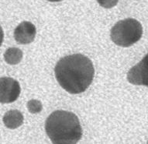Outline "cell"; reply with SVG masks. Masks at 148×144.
<instances>
[{
    "instance_id": "obj_1",
    "label": "cell",
    "mask_w": 148,
    "mask_h": 144,
    "mask_svg": "<svg viewBox=\"0 0 148 144\" xmlns=\"http://www.w3.org/2000/svg\"><path fill=\"white\" fill-rule=\"evenodd\" d=\"M54 72L59 84L68 93L73 94L86 91L95 74L92 61L81 54H74L60 59L56 64Z\"/></svg>"
},
{
    "instance_id": "obj_2",
    "label": "cell",
    "mask_w": 148,
    "mask_h": 144,
    "mask_svg": "<svg viewBox=\"0 0 148 144\" xmlns=\"http://www.w3.org/2000/svg\"><path fill=\"white\" fill-rule=\"evenodd\" d=\"M45 129L54 144L77 143L82 136L78 118L67 111H55L47 118Z\"/></svg>"
},
{
    "instance_id": "obj_3",
    "label": "cell",
    "mask_w": 148,
    "mask_h": 144,
    "mask_svg": "<svg viewBox=\"0 0 148 144\" xmlns=\"http://www.w3.org/2000/svg\"><path fill=\"white\" fill-rule=\"evenodd\" d=\"M143 27L140 23L133 18L120 20L111 30V39L116 45L130 47L140 39Z\"/></svg>"
},
{
    "instance_id": "obj_4",
    "label": "cell",
    "mask_w": 148,
    "mask_h": 144,
    "mask_svg": "<svg viewBox=\"0 0 148 144\" xmlns=\"http://www.w3.org/2000/svg\"><path fill=\"white\" fill-rule=\"evenodd\" d=\"M21 88L19 82L10 77L0 78V103L14 102L19 98Z\"/></svg>"
},
{
    "instance_id": "obj_5",
    "label": "cell",
    "mask_w": 148,
    "mask_h": 144,
    "mask_svg": "<svg viewBox=\"0 0 148 144\" xmlns=\"http://www.w3.org/2000/svg\"><path fill=\"white\" fill-rule=\"evenodd\" d=\"M127 80L134 85L148 87V53L127 73Z\"/></svg>"
},
{
    "instance_id": "obj_6",
    "label": "cell",
    "mask_w": 148,
    "mask_h": 144,
    "mask_svg": "<svg viewBox=\"0 0 148 144\" xmlns=\"http://www.w3.org/2000/svg\"><path fill=\"white\" fill-rule=\"evenodd\" d=\"M36 34V27L32 23L23 21L15 29L14 37L17 43L27 44L34 42Z\"/></svg>"
},
{
    "instance_id": "obj_7",
    "label": "cell",
    "mask_w": 148,
    "mask_h": 144,
    "mask_svg": "<svg viewBox=\"0 0 148 144\" xmlns=\"http://www.w3.org/2000/svg\"><path fill=\"white\" fill-rule=\"evenodd\" d=\"M3 120L6 128L15 129L23 124V115L20 111L11 110L5 113Z\"/></svg>"
},
{
    "instance_id": "obj_8",
    "label": "cell",
    "mask_w": 148,
    "mask_h": 144,
    "mask_svg": "<svg viewBox=\"0 0 148 144\" xmlns=\"http://www.w3.org/2000/svg\"><path fill=\"white\" fill-rule=\"evenodd\" d=\"M4 59L10 65H16L22 60L23 51L17 48H10L4 53Z\"/></svg>"
},
{
    "instance_id": "obj_9",
    "label": "cell",
    "mask_w": 148,
    "mask_h": 144,
    "mask_svg": "<svg viewBox=\"0 0 148 144\" xmlns=\"http://www.w3.org/2000/svg\"><path fill=\"white\" fill-rule=\"evenodd\" d=\"M27 106L28 111L32 114H36V113L40 112L43 109L42 103L36 99H32V100H29Z\"/></svg>"
},
{
    "instance_id": "obj_10",
    "label": "cell",
    "mask_w": 148,
    "mask_h": 144,
    "mask_svg": "<svg viewBox=\"0 0 148 144\" xmlns=\"http://www.w3.org/2000/svg\"><path fill=\"white\" fill-rule=\"evenodd\" d=\"M97 2L102 7L106 9H110L116 6L119 0H97Z\"/></svg>"
},
{
    "instance_id": "obj_11",
    "label": "cell",
    "mask_w": 148,
    "mask_h": 144,
    "mask_svg": "<svg viewBox=\"0 0 148 144\" xmlns=\"http://www.w3.org/2000/svg\"><path fill=\"white\" fill-rule=\"evenodd\" d=\"M3 38H4V33H3V28L0 26V46L3 44Z\"/></svg>"
},
{
    "instance_id": "obj_12",
    "label": "cell",
    "mask_w": 148,
    "mask_h": 144,
    "mask_svg": "<svg viewBox=\"0 0 148 144\" xmlns=\"http://www.w3.org/2000/svg\"><path fill=\"white\" fill-rule=\"evenodd\" d=\"M47 1H50V2H60L62 0H47Z\"/></svg>"
}]
</instances>
